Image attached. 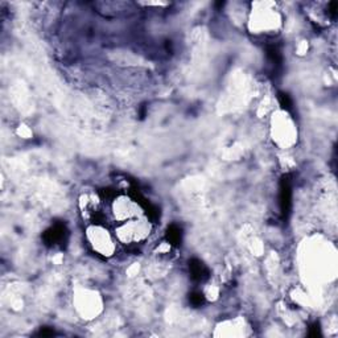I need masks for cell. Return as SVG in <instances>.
Returning <instances> with one entry per match:
<instances>
[{
  "mask_svg": "<svg viewBox=\"0 0 338 338\" xmlns=\"http://www.w3.org/2000/svg\"><path fill=\"white\" fill-rule=\"evenodd\" d=\"M152 222L148 219L146 214L133 218L127 222L118 223L115 229V234L119 242L127 246H137L146 241L151 231Z\"/></svg>",
  "mask_w": 338,
  "mask_h": 338,
  "instance_id": "1",
  "label": "cell"
},
{
  "mask_svg": "<svg viewBox=\"0 0 338 338\" xmlns=\"http://www.w3.org/2000/svg\"><path fill=\"white\" fill-rule=\"evenodd\" d=\"M89 244L95 254L103 258L111 257L115 252V242L103 224H90L86 230Z\"/></svg>",
  "mask_w": 338,
  "mask_h": 338,
  "instance_id": "2",
  "label": "cell"
},
{
  "mask_svg": "<svg viewBox=\"0 0 338 338\" xmlns=\"http://www.w3.org/2000/svg\"><path fill=\"white\" fill-rule=\"evenodd\" d=\"M111 210L118 223L130 221L144 214L142 206L130 194H118L111 202Z\"/></svg>",
  "mask_w": 338,
  "mask_h": 338,
  "instance_id": "3",
  "label": "cell"
},
{
  "mask_svg": "<svg viewBox=\"0 0 338 338\" xmlns=\"http://www.w3.org/2000/svg\"><path fill=\"white\" fill-rule=\"evenodd\" d=\"M68 239L69 230L65 223H61V222H55L42 234V242L48 247H64L68 243Z\"/></svg>",
  "mask_w": 338,
  "mask_h": 338,
  "instance_id": "4",
  "label": "cell"
},
{
  "mask_svg": "<svg viewBox=\"0 0 338 338\" xmlns=\"http://www.w3.org/2000/svg\"><path fill=\"white\" fill-rule=\"evenodd\" d=\"M279 206L280 213L284 221H287L291 215L292 209V180L290 175L281 177L279 184Z\"/></svg>",
  "mask_w": 338,
  "mask_h": 338,
  "instance_id": "5",
  "label": "cell"
},
{
  "mask_svg": "<svg viewBox=\"0 0 338 338\" xmlns=\"http://www.w3.org/2000/svg\"><path fill=\"white\" fill-rule=\"evenodd\" d=\"M189 272H190L192 279L197 281V283H204V281H206L210 277L209 268L197 258H193V259L189 260Z\"/></svg>",
  "mask_w": 338,
  "mask_h": 338,
  "instance_id": "6",
  "label": "cell"
},
{
  "mask_svg": "<svg viewBox=\"0 0 338 338\" xmlns=\"http://www.w3.org/2000/svg\"><path fill=\"white\" fill-rule=\"evenodd\" d=\"M165 241L169 246H180L182 242V229L180 228L179 224L172 223L169 224L168 229L165 231Z\"/></svg>",
  "mask_w": 338,
  "mask_h": 338,
  "instance_id": "7",
  "label": "cell"
},
{
  "mask_svg": "<svg viewBox=\"0 0 338 338\" xmlns=\"http://www.w3.org/2000/svg\"><path fill=\"white\" fill-rule=\"evenodd\" d=\"M266 54L270 60V62L272 64L275 68H280L281 64H283V55H281V52H280L279 46L276 45H268L266 49Z\"/></svg>",
  "mask_w": 338,
  "mask_h": 338,
  "instance_id": "8",
  "label": "cell"
},
{
  "mask_svg": "<svg viewBox=\"0 0 338 338\" xmlns=\"http://www.w3.org/2000/svg\"><path fill=\"white\" fill-rule=\"evenodd\" d=\"M277 101H279L280 106H281L283 110L288 111V112H292L293 102L290 95L286 94V93H279V94H277Z\"/></svg>",
  "mask_w": 338,
  "mask_h": 338,
  "instance_id": "9",
  "label": "cell"
},
{
  "mask_svg": "<svg viewBox=\"0 0 338 338\" xmlns=\"http://www.w3.org/2000/svg\"><path fill=\"white\" fill-rule=\"evenodd\" d=\"M205 301H206V296L202 292H200V291H194V292H192L189 295V302H190L193 306H195V308L204 305Z\"/></svg>",
  "mask_w": 338,
  "mask_h": 338,
  "instance_id": "10",
  "label": "cell"
},
{
  "mask_svg": "<svg viewBox=\"0 0 338 338\" xmlns=\"http://www.w3.org/2000/svg\"><path fill=\"white\" fill-rule=\"evenodd\" d=\"M309 337H320L321 335V328H320L319 322H313L312 325L309 326Z\"/></svg>",
  "mask_w": 338,
  "mask_h": 338,
  "instance_id": "11",
  "label": "cell"
},
{
  "mask_svg": "<svg viewBox=\"0 0 338 338\" xmlns=\"http://www.w3.org/2000/svg\"><path fill=\"white\" fill-rule=\"evenodd\" d=\"M329 13H330V16H332V19H335L337 17V3L335 2H333V3L329 4Z\"/></svg>",
  "mask_w": 338,
  "mask_h": 338,
  "instance_id": "12",
  "label": "cell"
},
{
  "mask_svg": "<svg viewBox=\"0 0 338 338\" xmlns=\"http://www.w3.org/2000/svg\"><path fill=\"white\" fill-rule=\"evenodd\" d=\"M39 335L40 337H52V335H54V330H50V329L48 328H42L39 332Z\"/></svg>",
  "mask_w": 338,
  "mask_h": 338,
  "instance_id": "13",
  "label": "cell"
}]
</instances>
